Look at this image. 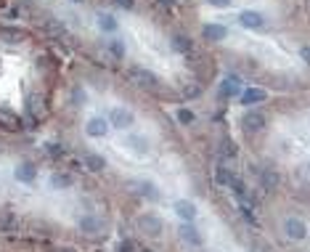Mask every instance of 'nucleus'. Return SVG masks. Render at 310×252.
Returning a JSON list of instances; mask_svg holds the SVG:
<instances>
[{"mask_svg": "<svg viewBox=\"0 0 310 252\" xmlns=\"http://www.w3.org/2000/svg\"><path fill=\"white\" fill-rule=\"evenodd\" d=\"M138 228H141L146 236H159L162 228H164V223H162L159 215H154V212H146V215L138 218Z\"/></svg>", "mask_w": 310, "mask_h": 252, "instance_id": "nucleus-1", "label": "nucleus"}, {"mask_svg": "<svg viewBox=\"0 0 310 252\" xmlns=\"http://www.w3.org/2000/svg\"><path fill=\"white\" fill-rule=\"evenodd\" d=\"M265 114L262 112H257V109H249L247 114H244V120H241V125H244V130L247 133H260L262 127H265Z\"/></svg>", "mask_w": 310, "mask_h": 252, "instance_id": "nucleus-2", "label": "nucleus"}, {"mask_svg": "<svg viewBox=\"0 0 310 252\" xmlns=\"http://www.w3.org/2000/svg\"><path fill=\"white\" fill-rule=\"evenodd\" d=\"M133 122H135V117H133V112H130V109H122V106L111 109L109 125H114V127H120V130H125V127H130Z\"/></svg>", "mask_w": 310, "mask_h": 252, "instance_id": "nucleus-3", "label": "nucleus"}, {"mask_svg": "<svg viewBox=\"0 0 310 252\" xmlns=\"http://www.w3.org/2000/svg\"><path fill=\"white\" fill-rule=\"evenodd\" d=\"M284 234L289 239H294V242H300V239L308 236V226L300 221V218H286V223H284Z\"/></svg>", "mask_w": 310, "mask_h": 252, "instance_id": "nucleus-4", "label": "nucleus"}, {"mask_svg": "<svg viewBox=\"0 0 310 252\" xmlns=\"http://www.w3.org/2000/svg\"><path fill=\"white\" fill-rule=\"evenodd\" d=\"M122 146H128L130 151L135 154V157H143V154H149V138H146V135L130 133L128 138H125V144H122Z\"/></svg>", "mask_w": 310, "mask_h": 252, "instance_id": "nucleus-5", "label": "nucleus"}, {"mask_svg": "<svg viewBox=\"0 0 310 252\" xmlns=\"http://www.w3.org/2000/svg\"><path fill=\"white\" fill-rule=\"evenodd\" d=\"M239 22H241V27H247V29H262L265 27V16H262L260 11H241Z\"/></svg>", "mask_w": 310, "mask_h": 252, "instance_id": "nucleus-6", "label": "nucleus"}, {"mask_svg": "<svg viewBox=\"0 0 310 252\" xmlns=\"http://www.w3.org/2000/svg\"><path fill=\"white\" fill-rule=\"evenodd\" d=\"M202 37L204 40H209V43H220V40H226L228 37V29L223 27V24H204L202 27Z\"/></svg>", "mask_w": 310, "mask_h": 252, "instance_id": "nucleus-7", "label": "nucleus"}, {"mask_svg": "<svg viewBox=\"0 0 310 252\" xmlns=\"http://www.w3.org/2000/svg\"><path fill=\"white\" fill-rule=\"evenodd\" d=\"M85 133H88L90 138H103V135L109 133V122L103 117H90L88 125H85Z\"/></svg>", "mask_w": 310, "mask_h": 252, "instance_id": "nucleus-8", "label": "nucleus"}, {"mask_svg": "<svg viewBox=\"0 0 310 252\" xmlns=\"http://www.w3.org/2000/svg\"><path fill=\"white\" fill-rule=\"evenodd\" d=\"M178 236H181L186 244H191V247H202V234L191 223H183L181 228H178Z\"/></svg>", "mask_w": 310, "mask_h": 252, "instance_id": "nucleus-9", "label": "nucleus"}, {"mask_svg": "<svg viewBox=\"0 0 310 252\" xmlns=\"http://www.w3.org/2000/svg\"><path fill=\"white\" fill-rule=\"evenodd\" d=\"M175 212H178V218H183L186 223H194L196 221V204L188 202V199H178V202H175Z\"/></svg>", "mask_w": 310, "mask_h": 252, "instance_id": "nucleus-10", "label": "nucleus"}, {"mask_svg": "<svg viewBox=\"0 0 310 252\" xmlns=\"http://www.w3.org/2000/svg\"><path fill=\"white\" fill-rule=\"evenodd\" d=\"M14 176H16V180H22V183H32V180L37 178V167L32 162H22V165H16Z\"/></svg>", "mask_w": 310, "mask_h": 252, "instance_id": "nucleus-11", "label": "nucleus"}, {"mask_svg": "<svg viewBox=\"0 0 310 252\" xmlns=\"http://www.w3.org/2000/svg\"><path fill=\"white\" fill-rule=\"evenodd\" d=\"M130 186H135V191L141 194V197L151 199V202H156V199H159V191H156V186L149 183V180H130Z\"/></svg>", "mask_w": 310, "mask_h": 252, "instance_id": "nucleus-12", "label": "nucleus"}, {"mask_svg": "<svg viewBox=\"0 0 310 252\" xmlns=\"http://www.w3.org/2000/svg\"><path fill=\"white\" fill-rule=\"evenodd\" d=\"M130 77H133L138 85H149V88L156 82V75L149 72V69H143V67H133V69H130Z\"/></svg>", "mask_w": 310, "mask_h": 252, "instance_id": "nucleus-13", "label": "nucleus"}, {"mask_svg": "<svg viewBox=\"0 0 310 252\" xmlns=\"http://www.w3.org/2000/svg\"><path fill=\"white\" fill-rule=\"evenodd\" d=\"M239 77L236 75H231V77H226V80L220 82V96L223 99H233V96H239Z\"/></svg>", "mask_w": 310, "mask_h": 252, "instance_id": "nucleus-14", "label": "nucleus"}, {"mask_svg": "<svg viewBox=\"0 0 310 252\" xmlns=\"http://www.w3.org/2000/svg\"><path fill=\"white\" fill-rule=\"evenodd\" d=\"M265 99H268V93H265L262 88H247V90L241 93V101H244L247 106H252V104H262Z\"/></svg>", "mask_w": 310, "mask_h": 252, "instance_id": "nucleus-15", "label": "nucleus"}, {"mask_svg": "<svg viewBox=\"0 0 310 252\" xmlns=\"http://www.w3.org/2000/svg\"><path fill=\"white\" fill-rule=\"evenodd\" d=\"M80 228H82L88 236H96L98 231H101V221H98V218H93V215H82V218H80Z\"/></svg>", "mask_w": 310, "mask_h": 252, "instance_id": "nucleus-16", "label": "nucleus"}, {"mask_svg": "<svg viewBox=\"0 0 310 252\" xmlns=\"http://www.w3.org/2000/svg\"><path fill=\"white\" fill-rule=\"evenodd\" d=\"M85 167H88L90 173H101L103 167H106V159H103L101 154H88V157H85Z\"/></svg>", "mask_w": 310, "mask_h": 252, "instance_id": "nucleus-17", "label": "nucleus"}, {"mask_svg": "<svg viewBox=\"0 0 310 252\" xmlns=\"http://www.w3.org/2000/svg\"><path fill=\"white\" fill-rule=\"evenodd\" d=\"M260 178H262V189H265V191H270V189L279 186V173L270 170V167H265V170L260 173Z\"/></svg>", "mask_w": 310, "mask_h": 252, "instance_id": "nucleus-18", "label": "nucleus"}, {"mask_svg": "<svg viewBox=\"0 0 310 252\" xmlns=\"http://www.w3.org/2000/svg\"><path fill=\"white\" fill-rule=\"evenodd\" d=\"M117 19L111 16V14H98V29L101 32H117Z\"/></svg>", "mask_w": 310, "mask_h": 252, "instance_id": "nucleus-19", "label": "nucleus"}, {"mask_svg": "<svg viewBox=\"0 0 310 252\" xmlns=\"http://www.w3.org/2000/svg\"><path fill=\"white\" fill-rule=\"evenodd\" d=\"M72 178L69 173H53V176H51V186H53V189H69L72 186Z\"/></svg>", "mask_w": 310, "mask_h": 252, "instance_id": "nucleus-20", "label": "nucleus"}, {"mask_svg": "<svg viewBox=\"0 0 310 252\" xmlns=\"http://www.w3.org/2000/svg\"><path fill=\"white\" fill-rule=\"evenodd\" d=\"M231 178H233V176H231V173H228L226 162H220V165L215 167V180H217V183H220V186H228V183H231Z\"/></svg>", "mask_w": 310, "mask_h": 252, "instance_id": "nucleus-21", "label": "nucleus"}, {"mask_svg": "<svg viewBox=\"0 0 310 252\" xmlns=\"http://www.w3.org/2000/svg\"><path fill=\"white\" fill-rule=\"evenodd\" d=\"M173 48L178 50V53H191V40L183 35H175L173 37Z\"/></svg>", "mask_w": 310, "mask_h": 252, "instance_id": "nucleus-22", "label": "nucleus"}, {"mask_svg": "<svg viewBox=\"0 0 310 252\" xmlns=\"http://www.w3.org/2000/svg\"><path fill=\"white\" fill-rule=\"evenodd\" d=\"M228 186L233 189V194H236L239 199H247V186H244V180H241V178H236V176H233V178H231V183H228Z\"/></svg>", "mask_w": 310, "mask_h": 252, "instance_id": "nucleus-23", "label": "nucleus"}, {"mask_svg": "<svg viewBox=\"0 0 310 252\" xmlns=\"http://www.w3.org/2000/svg\"><path fill=\"white\" fill-rule=\"evenodd\" d=\"M109 53L114 56V59H125V43L122 40H109Z\"/></svg>", "mask_w": 310, "mask_h": 252, "instance_id": "nucleus-24", "label": "nucleus"}, {"mask_svg": "<svg viewBox=\"0 0 310 252\" xmlns=\"http://www.w3.org/2000/svg\"><path fill=\"white\" fill-rule=\"evenodd\" d=\"M0 120H3L8 127H16V125H19V117H16V114L11 112V109H3V106H0Z\"/></svg>", "mask_w": 310, "mask_h": 252, "instance_id": "nucleus-25", "label": "nucleus"}, {"mask_svg": "<svg viewBox=\"0 0 310 252\" xmlns=\"http://www.w3.org/2000/svg\"><path fill=\"white\" fill-rule=\"evenodd\" d=\"M0 223H3V228H14L19 221H16V215H14L11 210H3V218H0Z\"/></svg>", "mask_w": 310, "mask_h": 252, "instance_id": "nucleus-26", "label": "nucleus"}, {"mask_svg": "<svg viewBox=\"0 0 310 252\" xmlns=\"http://www.w3.org/2000/svg\"><path fill=\"white\" fill-rule=\"evenodd\" d=\"M178 122L181 125H191L194 122V112L191 109H178Z\"/></svg>", "mask_w": 310, "mask_h": 252, "instance_id": "nucleus-27", "label": "nucleus"}, {"mask_svg": "<svg viewBox=\"0 0 310 252\" xmlns=\"http://www.w3.org/2000/svg\"><path fill=\"white\" fill-rule=\"evenodd\" d=\"M85 101H88V96H85L82 88H75V90H72V104L80 106V104H85Z\"/></svg>", "mask_w": 310, "mask_h": 252, "instance_id": "nucleus-28", "label": "nucleus"}, {"mask_svg": "<svg viewBox=\"0 0 310 252\" xmlns=\"http://www.w3.org/2000/svg\"><path fill=\"white\" fill-rule=\"evenodd\" d=\"M0 37H8V43H19V40H22V32H16V29H0Z\"/></svg>", "mask_w": 310, "mask_h": 252, "instance_id": "nucleus-29", "label": "nucleus"}, {"mask_svg": "<svg viewBox=\"0 0 310 252\" xmlns=\"http://www.w3.org/2000/svg\"><path fill=\"white\" fill-rule=\"evenodd\" d=\"M297 176H300V180H302V183H308V186H310V162L300 165V170H297Z\"/></svg>", "mask_w": 310, "mask_h": 252, "instance_id": "nucleus-30", "label": "nucleus"}, {"mask_svg": "<svg viewBox=\"0 0 310 252\" xmlns=\"http://www.w3.org/2000/svg\"><path fill=\"white\" fill-rule=\"evenodd\" d=\"M236 151H239V149H236L233 141H223V154H226V157L233 159V157H236Z\"/></svg>", "mask_w": 310, "mask_h": 252, "instance_id": "nucleus-31", "label": "nucleus"}, {"mask_svg": "<svg viewBox=\"0 0 310 252\" xmlns=\"http://www.w3.org/2000/svg\"><path fill=\"white\" fill-rule=\"evenodd\" d=\"M120 252H141V247H138L133 239H125V242L120 244Z\"/></svg>", "mask_w": 310, "mask_h": 252, "instance_id": "nucleus-32", "label": "nucleus"}, {"mask_svg": "<svg viewBox=\"0 0 310 252\" xmlns=\"http://www.w3.org/2000/svg\"><path fill=\"white\" fill-rule=\"evenodd\" d=\"M45 29L53 32V35H64V24H58V22H48L45 24Z\"/></svg>", "mask_w": 310, "mask_h": 252, "instance_id": "nucleus-33", "label": "nucleus"}, {"mask_svg": "<svg viewBox=\"0 0 310 252\" xmlns=\"http://www.w3.org/2000/svg\"><path fill=\"white\" fill-rule=\"evenodd\" d=\"M48 154H51V157H61V154H64V146H58V144H48Z\"/></svg>", "mask_w": 310, "mask_h": 252, "instance_id": "nucleus-34", "label": "nucleus"}, {"mask_svg": "<svg viewBox=\"0 0 310 252\" xmlns=\"http://www.w3.org/2000/svg\"><path fill=\"white\" fill-rule=\"evenodd\" d=\"M209 5H215V8H228L231 5V0H207Z\"/></svg>", "mask_w": 310, "mask_h": 252, "instance_id": "nucleus-35", "label": "nucleus"}, {"mask_svg": "<svg viewBox=\"0 0 310 252\" xmlns=\"http://www.w3.org/2000/svg\"><path fill=\"white\" fill-rule=\"evenodd\" d=\"M300 56H302V61L305 64H310V45H305V48L300 50Z\"/></svg>", "mask_w": 310, "mask_h": 252, "instance_id": "nucleus-36", "label": "nucleus"}, {"mask_svg": "<svg viewBox=\"0 0 310 252\" xmlns=\"http://www.w3.org/2000/svg\"><path fill=\"white\" fill-rule=\"evenodd\" d=\"M120 8H133V0H114Z\"/></svg>", "mask_w": 310, "mask_h": 252, "instance_id": "nucleus-37", "label": "nucleus"}, {"mask_svg": "<svg viewBox=\"0 0 310 252\" xmlns=\"http://www.w3.org/2000/svg\"><path fill=\"white\" fill-rule=\"evenodd\" d=\"M183 93H186V96H199V88H186Z\"/></svg>", "mask_w": 310, "mask_h": 252, "instance_id": "nucleus-38", "label": "nucleus"}, {"mask_svg": "<svg viewBox=\"0 0 310 252\" xmlns=\"http://www.w3.org/2000/svg\"><path fill=\"white\" fill-rule=\"evenodd\" d=\"M58 252H75V250H72V247H61V250H58Z\"/></svg>", "mask_w": 310, "mask_h": 252, "instance_id": "nucleus-39", "label": "nucleus"}, {"mask_svg": "<svg viewBox=\"0 0 310 252\" xmlns=\"http://www.w3.org/2000/svg\"><path fill=\"white\" fill-rule=\"evenodd\" d=\"M69 3H85V0H69Z\"/></svg>", "mask_w": 310, "mask_h": 252, "instance_id": "nucleus-40", "label": "nucleus"}, {"mask_svg": "<svg viewBox=\"0 0 310 252\" xmlns=\"http://www.w3.org/2000/svg\"><path fill=\"white\" fill-rule=\"evenodd\" d=\"M141 252H151V250H141Z\"/></svg>", "mask_w": 310, "mask_h": 252, "instance_id": "nucleus-41", "label": "nucleus"}]
</instances>
